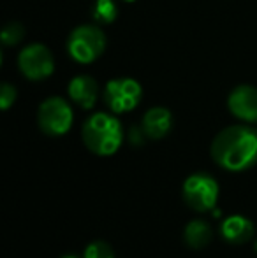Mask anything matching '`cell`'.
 I'll list each match as a JSON object with an SVG mask.
<instances>
[{
	"label": "cell",
	"instance_id": "2",
	"mask_svg": "<svg viewBox=\"0 0 257 258\" xmlns=\"http://www.w3.org/2000/svg\"><path fill=\"white\" fill-rule=\"evenodd\" d=\"M83 143L99 156L115 155L124 143V128L118 118L108 112H95L83 125Z\"/></svg>",
	"mask_w": 257,
	"mask_h": 258
},
{
	"label": "cell",
	"instance_id": "8",
	"mask_svg": "<svg viewBox=\"0 0 257 258\" xmlns=\"http://www.w3.org/2000/svg\"><path fill=\"white\" fill-rule=\"evenodd\" d=\"M227 107L234 118L247 123H257V88L250 85H240L231 92Z\"/></svg>",
	"mask_w": 257,
	"mask_h": 258
},
{
	"label": "cell",
	"instance_id": "12",
	"mask_svg": "<svg viewBox=\"0 0 257 258\" xmlns=\"http://www.w3.org/2000/svg\"><path fill=\"white\" fill-rule=\"evenodd\" d=\"M183 237H185V242L192 249H202L212 242L213 232L212 227L204 220H192L185 227Z\"/></svg>",
	"mask_w": 257,
	"mask_h": 258
},
{
	"label": "cell",
	"instance_id": "10",
	"mask_svg": "<svg viewBox=\"0 0 257 258\" xmlns=\"http://www.w3.org/2000/svg\"><path fill=\"white\" fill-rule=\"evenodd\" d=\"M220 234L231 244H245L254 237V223L241 214H233L224 218Z\"/></svg>",
	"mask_w": 257,
	"mask_h": 258
},
{
	"label": "cell",
	"instance_id": "9",
	"mask_svg": "<svg viewBox=\"0 0 257 258\" xmlns=\"http://www.w3.org/2000/svg\"><path fill=\"white\" fill-rule=\"evenodd\" d=\"M69 97L81 109H92L99 99V85L90 76H76L69 83Z\"/></svg>",
	"mask_w": 257,
	"mask_h": 258
},
{
	"label": "cell",
	"instance_id": "17",
	"mask_svg": "<svg viewBox=\"0 0 257 258\" xmlns=\"http://www.w3.org/2000/svg\"><path fill=\"white\" fill-rule=\"evenodd\" d=\"M62 258H78V256H74V255H65V256H62Z\"/></svg>",
	"mask_w": 257,
	"mask_h": 258
},
{
	"label": "cell",
	"instance_id": "5",
	"mask_svg": "<svg viewBox=\"0 0 257 258\" xmlns=\"http://www.w3.org/2000/svg\"><path fill=\"white\" fill-rule=\"evenodd\" d=\"M183 199L194 211H212L219 201V183L210 174H192L183 183Z\"/></svg>",
	"mask_w": 257,
	"mask_h": 258
},
{
	"label": "cell",
	"instance_id": "3",
	"mask_svg": "<svg viewBox=\"0 0 257 258\" xmlns=\"http://www.w3.org/2000/svg\"><path fill=\"white\" fill-rule=\"evenodd\" d=\"M106 49V35L95 25H81L71 32L67 51L78 63H92Z\"/></svg>",
	"mask_w": 257,
	"mask_h": 258
},
{
	"label": "cell",
	"instance_id": "4",
	"mask_svg": "<svg viewBox=\"0 0 257 258\" xmlns=\"http://www.w3.org/2000/svg\"><path fill=\"white\" fill-rule=\"evenodd\" d=\"M72 107L62 97H49L39 105L37 123L44 134L53 137L64 136L72 126Z\"/></svg>",
	"mask_w": 257,
	"mask_h": 258
},
{
	"label": "cell",
	"instance_id": "7",
	"mask_svg": "<svg viewBox=\"0 0 257 258\" xmlns=\"http://www.w3.org/2000/svg\"><path fill=\"white\" fill-rule=\"evenodd\" d=\"M18 67L21 74L32 81H41L53 74L55 71V61L53 54L44 44H28L27 48L21 49L18 56Z\"/></svg>",
	"mask_w": 257,
	"mask_h": 258
},
{
	"label": "cell",
	"instance_id": "14",
	"mask_svg": "<svg viewBox=\"0 0 257 258\" xmlns=\"http://www.w3.org/2000/svg\"><path fill=\"white\" fill-rule=\"evenodd\" d=\"M83 258H115V253L108 242L93 241L92 244L86 246Z\"/></svg>",
	"mask_w": 257,
	"mask_h": 258
},
{
	"label": "cell",
	"instance_id": "18",
	"mask_svg": "<svg viewBox=\"0 0 257 258\" xmlns=\"http://www.w3.org/2000/svg\"><path fill=\"white\" fill-rule=\"evenodd\" d=\"M124 2H134V0H124Z\"/></svg>",
	"mask_w": 257,
	"mask_h": 258
},
{
	"label": "cell",
	"instance_id": "15",
	"mask_svg": "<svg viewBox=\"0 0 257 258\" xmlns=\"http://www.w3.org/2000/svg\"><path fill=\"white\" fill-rule=\"evenodd\" d=\"M23 35H25V30H23V27H21L20 23H9V25H6L4 27V30H2V42H4V46H16L18 42L23 39Z\"/></svg>",
	"mask_w": 257,
	"mask_h": 258
},
{
	"label": "cell",
	"instance_id": "13",
	"mask_svg": "<svg viewBox=\"0 0 257 258\" xmlns=\"http://www.w3.org/2000/svg\"><path fill=\"white\" fill-rule=\"evenodd\" d=\"M118 7L115 0H95L92 7V18L102 25H110L117 20Z\"/></svg>",
	"mask_w": 257,
	"mask_h": 258
},
{
	"label": "cell",
	"instance_id": "1",
	"mask_svg": "<svg viewBox=\"0 0 257 258\" xmlns=\"http://www.w3.org/2000/svg\"><path fill=\"white\" fill-rule=\"evenodd\" d=\"M212 156L222 169L241 172L257 163V128L233 125L217 134L212 143Z\"/></svg>",
	"mask_w": 257,
	"mask_h": 258
},
{
	"label": "cell",
	"instance_id": "16",
	"mask_svg": "<svg viewBox=\"0 0 257 258\" xmlns=\"http://www.w3.org/2000/svg\"><path fill=\"white\" fill-rule=\"evenodd\" d=\"M14 100H16V90H14V86H11L9 83H4L2 90H0V107L4 111H7L14 104Z\"/></svg>",
	"mask_w": 257,
	"mask_h": 258
},
{
	"label": "cell",
	"instance_id": "6",
	"mask_svg": "<svg viewBox=\"0 0 257 258\" xmlns=\"http://www.w3.org/2000/svg\"><path fill=\"white\" fill-rule=\"evenodd\" d=\"M143 97L141 85L132 78L111 79L104 88V102L115 114L129 112L137 107Z\"/></svg>",
	"mask_w": 257,
	"mask_h": 258
},
{
	"label": "cell",
	"instance_id": "11",
	"mask_svg": "<svg viewBox=\"0 0 257 258\" xmlns=\"http://www.w3.org/2000/svg\"><path fill=\"white\" fill-rule=\"evenodd\" d=\"M173 126V114L166 107H151L144 112L141 128L150 139H162Z\"/></svg>",
	"mask_w": 257,
	"mask_h": 258
}]
</instances>
